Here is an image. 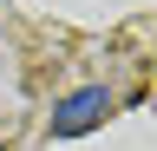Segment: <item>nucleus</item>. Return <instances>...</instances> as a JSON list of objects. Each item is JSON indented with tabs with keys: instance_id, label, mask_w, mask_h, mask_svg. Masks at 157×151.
Returning <instances> with one entry per match:
<instances>
[{
	"instance_id": "nucleus-1",
	"label": "nucleus",
	"mask_w": 157,
	"mask_h": 151,
	"mask_svg": "<svg viewBox=\"0 0 157 151\" xmlns=\"http://www.w3.org/2000/svg\"><path fill=\"white\" fill-rule=\"evenodd\" d=\"M105 112H111V92H105V85H78V92H66V99L52 105V138H78V131L105 125Z\"/></svg>"
}]
</instances>
